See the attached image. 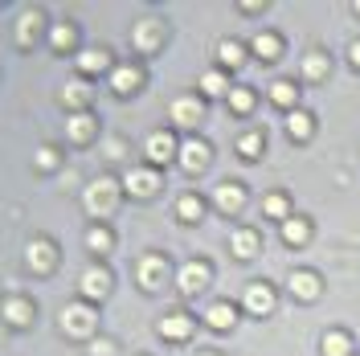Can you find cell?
I'll return each instance as SVG.
<instances>
[{"instance_id":"obj_1","label":"cell","mask_w":360,"mask_h":356,"mask_svg":"<svg viewBox=\"0 0 360 356\" xmlns=\"http://www.w3.org/2000/svg\"><path fill=\"white\" fill-rule=\"evenodd\" d=\"M119 193H123V180H115V177H98V180H90L86 184V193H82V201H86V213L90 217H111L115 213V205H119Z\"/></svg>"},{"instance_id":"obj_2","label":"cell","mask_w":360,"mask_h":356,"mask_svg":"<svg viewBox=\"0 0 360 356\" xmlns=\"http://www.w3.org/2000/svg\"><path fill=\"white\" fill-rule=\"evenodd\" d=\"M143 156H148V168H160V164H176L180 156V139L172 132H152L148 144H143Z\"/></svg>"},{"instance_id":"obj_3","label":"cell","mask_w":360,"mask_h":356,"mask_svg":"<svg viewBox=\"0 0 360 356\" xmlns=\"http://www.w3.org/2000/svg\"><path fill=\"white\" fill-rule=\"evenodd\" d=\"M160 184H164L160 168H127V172H123V193H127V197L148 201V197L160 193Z\"/></svg>"},{"instance_id":"obj_4","label":"cell","mask_w":360,"mask_h":356,"mask_svg":"<svg viewBox=\"0 0 360 356\" xmlns=\"http://www.w3.org/2000/svg\"><path fill=\"white\" fill-rule=\"evenodd\" d=\"M168 119L176 123L180 132H197L205 119V98L201 94H180L176 103H172V111H168Z\"/></svg>"},{"instance_id":"obj_5","label":"cell","mask_w":360,"mask_h":356,"mask_svg":"<svg viewBox=\"0 0 360 356\" xmlns=\"http://www.w3.org/2000/svg\"><path fill=\"white\" fill-rule=\"evenodd\" d=\"M78 295H82L86 303H98V299H107V295H111V270L98 267V262H90V267L78 274Z\"/></svg>"},{"instance_id":"obj_6","label":"cell","mask_w":360,"mask_h":356,"mask_svg":"<svg viewBox=\"0 0 360 356\" xmlns=\"http://www.w3.org/2000/svg\"><path fill=\"white\" fill-rule=\"evenodd\" d=\"M94 324H98V315H94V303H86V299L62 307V332L66 336H90Z\"/></svg>"},{"instance_id":"obj_7","label":"cell","mask_w":360,"mask_h":356,"mask_svg":"<svg viewBox=\"0 0 360 356\" xmlns=\"http://www.w3.org/2000/svg\"><path fill=\"white\" fill-rule=\"evenodd\" d=\"M168 274H172V267H168L164 254H143L139 267H135V279H139L143 291H160L164 283H168Z\"/></svg>"},{"instance_id":"obj_8","label":"cell","mask_w":360,"mask_h":356,"mask_svg":"<svg viewBox=\"0 0 360 356\" xmlns=\"http://www.w3.org/2000/svg\"><path fill=\"white\" fill-rule=\"evenodd\" d=\"M209 160H213V148L205 144V139H197V135H188L184 144H180V156L176 164L188 172V177H197V172H205L209 168Z\"/></svg>"},{"instance_id":"obj_9","label":"cell","mask_w":360,"mask_h":356,"mask_svg":"<svg viewBox=\"0 0 360 356\" xmlns=\"http://www.w3.org/2000/svg\"><path fill=\"white\" fill-rule=\"evenodd\" d=\"M74 62H78V74H82V78H94V74H111V70H115L111 49H103V45L78 49V53H74Z\"/></svg>"},{"instance_id":"obj_10","label":"cell","mask_w":360,"mask_h":356,"mask_svg":"<svg viewBox=\"0 0 360 356\" xmlns=\"http://www.w3.org/2000/svg\"><path fill=\"white\" fill-rule=\"evenodd\" d=\"M25 262L33 274H49V270L58 267V246L49 242V238H33V242L25 246Z\"/></svg>"},{"instance_id":"obj_11","label":"cell","mask_w":360,"mask_h":356,"mask_svg":"<svg viewBox=\"0 0 360 356\" xmlns=\"http://www.w3.org/2000/svg\"><path fill=\"white\" fill-rule=\"evenodd\" d=\"M209 279H213V270H209V262H184V267L176 270V287L180 295H201L205 287H209Z\"/></svg>"},{"instance_id":"obj_12","label":"cell","mask_w":360,"mask_h":356,"mask_svg":"<svg viewBox=\"0 0 360 356\" xmlns=\"http://www.w3.org/2000/svg\"><path fill=\"white\" fill-rule=\"evenodd\" d=\"M213 205L221 209L225 217H233V213H242V209H246V189H242L238 180H221V184L213 189Z\"/></svg>"},{"instance_id":"obj_13","label":"cell","mask_w":360,"mask_h":356,"mask_svg":"<svg viewBox=\"0 0 360 356\" xmlns=\"http://www.w3.org/2000/svg\"><path fill=\"white\" fill-rule=\"evenodd\" d=\"M33 315H37V303H33V299H25V295L4 299V307H0V319H4L8 328H29V324H33Z\"/></svg>"},{"instance_id":"obj_14","label":"cell","mask_w":360,"mask_h":356,"mask_svg":"<svg viewBox=\"0 0 360 356\" xmlns=\"http://www.w3.org/2000/svg\"><path fill=\"white\" fill-rule=\"evenodd\" d=\"M131 45L139 49V53H156L160 45H164V21H139L131 29Z\"/></svg>"},{"instance_id":"obj_15","label":"cell","mask_w":360,"mask_h":356,"mask_svg":"<svg viewBox=\"0 0 360 356\" xmlns=\"http://www.w3.org/2000/svg\"><path fill=\"white\" fill-rule=\"evenodd\" d=\"M107 82H111V90L119 98H127V94H135V90L143 87V70L131 66V62H123V66H115L111 74H107Z\"/></svg>"},{"instance_id":"obj_16","label":"cell","mask_w":360,"mask_h":356,"mask_svg":"<svg viewBox=\"0 0 360 356\" xmlns=\"http://www.w3.org/2000/svg\"><path fill=\"white\" fill-rule=\"evenodd\" d=\"M193 328H197V319H193L188 312H168L156 324V332L164 336V340H188V336H193Z\"/></svg>"},{"instance_id":"obj_17","label":"cell","mask_w":360,"mask_h":356,"mask_svg":"<svg viewBox=\"0 0 360 356\" xmlns=\"http://www.w3.org/2000/svg\"><path fill=\"white\" fill-rule=\"evenodd\" d=\"M242 303H246L250 315H258V319H262V315L274 312V291L258 279V283H250V287H246V299H242Z\"/></svg>"},{"instance_id":"obj_18","label":"cell","mask_w":360,"mask_h":356,"mask_svg":"<svg viewBox=\"0 0 360 356\" xmlns=\"http://www.w3.org/2000/svg\"><path fill=\"white\" fill-rule=\"evenodd\" d=\"M90 94H94V90H90V82L82 78V74H78V78H70L66 87H62V107H66V111H74V115L86 111Z\"/></svg>"},{"instance_id":"obj_19","label":"cell","mask_w":360,"mask_h":356,"mask_svg":"<svg viewBox=\"0 0 360 356\" xmlns=\"http://www.w3.org/2000/svg\"><path fill=\"white\" fill-rule=\"evenodd\" d=\"M66 135H70V144H90V139L98 135V119H94L90 111L70 115L66 119Z\"/></svg>"},{"instance_id":"obj_20","label":"cell","mask_w":360,"mask_h":356,"mask_svg":"<svg viewBox=\"0 0 360 356\" xmlns=\"http://www.w3.org/2000/svg\"><path fill=\"white\" fill-rule=\"evenodd\" d=\"M287 287H291L295 299H303V303H311V299H319V274L315 270H295L291 279H287Z\"/></svg>"},{"instance_id":"obj_21","label":"cell","mask_w":360,"mask_h":356,"mask_svg":"<svg viewBox=\"0 0 360 356\" xmlns=\"http://www.w3.org/2000/svg\"><path fill=\"white\" fill-rule=\"evenodd\" d=\"M197 87H201V98H229L233 82H229L225 70H205L201 78H197Z\"/></svg>"},{"instance_id":"obj_22","label":"cell","mask_w":360,"mask_h":356,"mask_svg":"<svg viewBox=\"0 0 360 356\" xmlns=\"http://www.w3.org/2000/svg\"><path fill=\"white\" fill-rule=\"evenodd\" d=\"M229 250H233V258H254L258 250H262V238H258V229H233L229 234Z\"/></svg>"},{"instance_id":"obj_23","label":"cell","mask_w":360,"mask_h":356,"mask_svg":"<svg viewBox=\"0 0 360 356\" xmlns=\"http://www.w3.org/2000/svg\"><path fill=\"white\" fill-rule=\"evenodd\" d=\"M205 324H209L213 332H229V328L238 324V307H233V303H213V307H205Z\"/></svg>"},{"instance_id":"obj_24","label":"cell","mask_w":360,"mask_h":356,"mask_svg":"<svg viewBox=\"0 0 360 356\" xmlns=\"http://www.w3.org/2000/svg\"><path fill=\"white\" fill-rule=\"evenodd\" d=\"M86 250L94 254V258L111 254V250H115V234H111V229H107L103 222H94V225L86 229Z\"/></svg>"},{"instance_id":"obj_25","label":"cell","mask_w":360,"mask_h":356,"mask_svg":"<svg viewBox=\"0 0 360 356\" xmlns=\"http://www.w3.org/2000/svg\"><path fill=\"white\" fill-rule=\"evenodd\" d=\"M41 29H45V17L37 13V8H29V13H21V21H17V42L33 45L37 37H41Z\"/></svg>"},{"instance_id":"obj_26","label":"cell","mask_w":360,"mask_h":356,"mask_svg":"<svg viewBox=\"0 0 360 356\" xmlns=\"http://www.w3.org/2000/svg\"><path fill=\"white\" fill-rule=\"evenodd\" d=\"M270 103H274V107H283L287 115L299 111V107H295V103H299V87H295V82H287V78L270 82Z\"/></svg>"},{"instance_id":"obj_27","label":"cell","mask_w":360,"mask_h":356,"mask_svg":"<svg viewBox=\"0 0 360 356\" xmlns=\"http://www.w3.org/2000/svg\"><path fill=\"white\" fill-rule=\"evenodd\" d=\"M250 53H254V58H262V62H274V58L283 53V42H278L274 33H258V37L250 42Z\"/></svg>"},{"instance_id":"obj_28","label":"cell","mask_w":360,"mask_h":356,"mask_svg":"<svg viewBox=\"0 0 360 356\" xmlns=\"http://www.w3.org/2000/svg\"><path fill=\"white\" fill-rule=\"evenodd\" d=\"M49 45H53L58 53H70V49L78 45V29H74V25H66V21H58L53 29H49Z\"/></svg>"},{"instance_id":"obj_29","label":"cell","mask_w":360,"mask_h":356,"mask_svg":"<svg viewBox=\"0 0 360 356\" xmlns=\"http://www.w3.org/2000/svg\"><path fill=\"white\" fill-rule=\"evenodd\" d=\"M307 238H311V222L307 217H287L283 222V242L287 246H303Z\"/></svg>"},{"instance_id":"obj_30","label":"cell","mask_w":360,"mask_h":356,"mask_svg":"<svg viewBox=\"0 0 360 356\" xmlns=\"http://www.w3.org/2000/svg\"><path fill=\"white\" fill-rule=\"evenodd\" d=\"M246 49H250V45L233 42V37H225V42L217 45V58H221V66L238 70V66H242V62H246Z\"/></svg>"},{"instance_id":"obj_31","label":"cell","mask_w":360,"mask_h":356,"mask_svg":"<svg viewBox=\"0 0 360 356\" xmlns=\"http://www.w3.org/2000/svg\"><path fill=\"white\" fill-rule=\"evenodd\" d=\"M176 217H180V222H188V225L201 222V217H205V201L197 197V193H184V197L176 201Z\"/></svg>"},{"instance_id":"obj_32","label":"cell","mask_w":360,"mask_h":356,"mask_svg":"<svg viewBox=\"0 0 360 356\" xmlns=\"http://www.w3.org/2000/svg\"><path fill=\"white\" fill-rule=\"evenodd\" d=\"M311 132H315V119L307 111L287 115V135H291V139H311Z\"/></svg>"},{"instance_id":"obj_33","label":"cell","mask_w":360,"mask_h":356,"mask_svg":"<svg viewBox=\"0 0 360 356\" xmlns=\"http://www.w3.org/2000/svg\"><path fill=\"white\" fill-rule=\"evenodd\" d=\"M262 152H266V135L262 132H246L242 139H238V156L242 160H258Z\"/></svg>"},{"instance_id":"obj_34","label":"cell","mask_w":360,"mask_h":356,"mask_svg":"<svg viewBox=\"0 0 360 356\" xmlns=\"http://www.w3.org/2000/svg\"><path fill=\"white\" fill-rule=\"evenodd\" d=\"M319 352L323 356H352V340H348L344 332H328L323 344H319Z\"/></svg>"},{"instance_id":"obj_35","label":"cell","mask_w":360,"mask_h":356,"mask_svg":"<svg viewBox=\"0 0 360 356\" xmlns=\"http://www.w3.org/2000/svg\"><path fill=\"white\" fill-rule=\"evenodd\" d=\"M262 213L274 217V222H287V217H291V201L283 197V193H270V197L262 201Z\"/></svg>"},{"instance_id":"obj_36","label":"cell","mask_w":360,"mask_h":356,"mask_svg":"<svg viewBox=\"0 0 360 356\" xmlns=\"http://www.w3.org/2000/svg\"><path fill=\"white\" fill-rule=\"evenodd\" d=\"M225 103H229V111L250 115V111H254V90H250V87H233V90H229V98H225Z\"/></svg>"},{"instance_id":"obj_37","label":"cell","mask_w":360,"mask_h":356,"mask_svg":"<svg viewBox=\"0 0 360 356\" xmlns=\"http://www.w3.org/2000/svg\"><path fill=\"white\" fill-rule=\"evenodd\" d=\"M328 70H332V62H328V53H307L303 58V78H328Z\"/></svg>"},{"instance_id":"obj_38","label":"cell","mask_w":360,"mask_h":356,"mask_svg":"<svg viewBox=\"0 0 360 356\" xmlns=\"http://www.w3.org/2000/svg\"><path fill=\"white\" fill-rule=\"evenodd\" d=\"M37 168H45V172H49V168H58V164H62V156H58V148H53V144H41V148H37Z\"/></svg>"},{"instance_id":"obj_39","label":"cell","mask_w":360,"mask_h":356,"mask_svg":"<svg viewBox=\"0 0 360 356\" xmlns=\"http://www.w3.org/2000/svg\"><path fill=\"white\" fill-rule=\"evenodd\" d=\"M90 352H94V356H111L115 344H111V340H90Z\"/></svg>"},{"instance_id":"obj_40","label":"cell","mask_w":360,"mask_h":356,"mask_svg":"<svg viewBox=\"0 0 360 356\" xmlns=\"http://www.w3.org/2000/svg\"><path fill=\"white\" fill-rule=\"evenodd\" d=\"M348 58H352V66L360 70V42H352V49H348Z\"/></svg>"},{"instance_id":"obj_41","label":"cell","mask_w":360,"mask_h":356,"mask_svg":"<svg viewBox=\"0 0 360 356\" xmlns=\"http://www.w3.org/2000/svg\"><path fill=\"white\" fill-rule=\"evenodd\" d=\"M197 356H217V352H213V348H205V352H197Z\"/></svg>"},{"instance_id":"obj_42","label":"cell","mask_w":360,"mask_h":356,"mask_svg":"<svg viewBox=\"0 0 360 356\" xmlns=\"http://www.w3.org/2000/svg\"><path fill=\"white\" fill-rule=\"evenodd\" d=\"M352 13H356V17H360V0H356V4H352Z\"/></svg>"}]
</instances>
